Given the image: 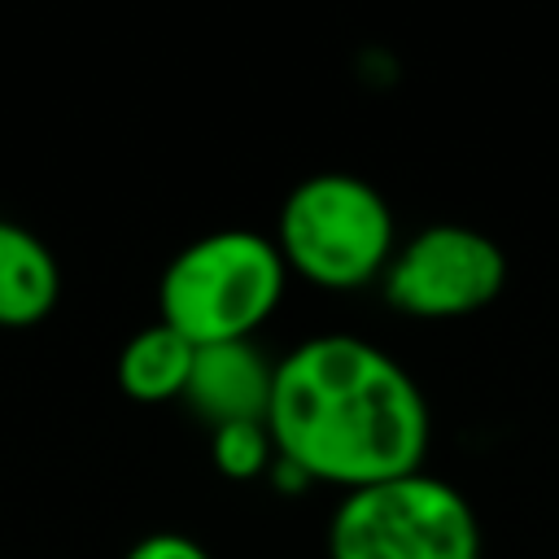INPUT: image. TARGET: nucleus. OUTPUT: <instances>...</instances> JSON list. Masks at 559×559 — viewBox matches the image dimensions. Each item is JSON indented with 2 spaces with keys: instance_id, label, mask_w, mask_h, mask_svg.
<instances>
[{
  "instance_id": "obj_6",
  "label": "nucleus",
  "mask_w": 559,
  "mask_h": 559,
  "mask_svg": "<svg viewBox=\"0 0 559 559\" xmlns=\"http://www.w3.org/2000/svg\"><path fill=\"white\" fill-rule=\"evenodd\" d=\"M271 389L275 362H266V354L253 341H223L201 345L192 354L183 402L192 406V415L205 419V428H223L240 419H266Z\"/></svg>"
},
{
  "instance_id": "obj_1",
  "label": "nucleus",
  "mask_w": 559,
  "mask_h": 559,
  "mask_svg": "<svg viewBox=\"0 0 559 559\" xmlns=\"http://www.w3.org/2000/svg\"><path fill=\"white\" fill-rule=\"evenodd\" d=\"M266 428L275 454L301 467L310 485L345 493L419 472L432 441L415 376L349 332L306 336L275 362Z\"/></svg>"
},
{
  "instance_id": "obj_7",
  "label": "nucleus",
  "mask_w": 559,
  "mask_h": 559,
  "mask_svg": "<svg viewBox=\"0 0 559 559\" xmlns=\"http://www.w3.org/2000/svg\"><path fill=\"white\" fill-rule=\"evenodd\" d=\"M61 297V266L52 249L0 218V328H35Z\"/></svg>"
},
{
  "instance_id": "obj_3",
  "label": "nucleus",
  "mask_w": 559,
  "mask_h": 559,
  "mask_svg": "<svg viewBox=\"0 0 559 559\" xmlns=\"http://www.w3.org/2000/svg\"><path fill=\"white\" fill-rule=\"evenodd\" d=\"M271 240L288 275L328 293H354L384 275L397 249V223L371 179L319 170L288 188Z\"/></svg>"
},
{
  "instance_id": "obj_4",
  "label": "nucleus",
  "mask_w": 559,
  "mask_h": 559,
  "mask_svg": "<svg viewBox=\"0 0 559 559\" xmlns=\"http://www.w3.org/2000/svg\"><path fill=\"white\" fill-rule=\"evenodd\" d=\"M328 559H480V524L463 489L419 467L341 493Z\"/></svg>"
},
{
  "instance_id": "obj_8",
  "label": "nucleus",
  "mask_w": 559,
  "mask_h": 559,
  "mask_svg": "<svg viewBox=\"0 0 559 559\" xmlns=\"http://www.w3.org/2000/svg\"><path fill=\"white\" fill-rule=\"evenodd\" d=\"M192 354H197V345L183 341L175 328L148 323L118 354V389L131 402H144V406L183 397L188 371H192Z\"/></svg>"
},
{
  "instance_id": "obj_10",
  "label": "nucleus",
  "mask_w": 559,
  "mask_h": 559,
  "mask_svg": "<svg viewBox=\"0 0 559 559\" xmlns=\"http://www.w3.org/2000/svg\"><path fill=\"white\" fill-rule=\"evenodd\" d=\"M122 559H214V555L201 542L183 537V533H148Z\"/></svg>"
},
{
  "instance_id": "obj_2",
  "label": "nucleus",
  "mask_w": 559,
  "mask_h": 559,
  "mask_svg": "<svg viewBox=\"0 0 559 559\" xmlns=\"http://www.w3.org/2000/svg\"><path fill=\"white\" fill-rule=\"evenodd\" d=\"M288 288V266L271 236L218 227L188 240L157 280V323L183 341L223 345L253 341Z\"/></svg>"
},
{
  "instance_id": "obj_5",
  "label": "nucleus",
  "mask_w": 559,
  "mask_h": 559,
  "mask_svg": "<svg viewBox=\"0 0 559 559\" xmlns=\"http://www.w3.org/2000/svg\"><path fill=\"white\" fill-rule=\"evenodd\" d=\"M507 288V253L493 236L467 223H428L397 240L380 293L406 319H467Z\"/></svg>"
},
{
  "instance_id": "obj_9",
  "label": "nucleus",
  "mask_w": 559,
  "mask_h": 559,
  "mask_svg": "<svg viewBox=\"0 0 559 559\" xmlns=\"http://www.w3.org/2000/svg\"><path fill=\"white\" fill-rule=\"evenodd\" d=\"M210 459L227 480H253L275 463V437L266 419H240L210 428Z\"/></svg>"
}]
</instances>
